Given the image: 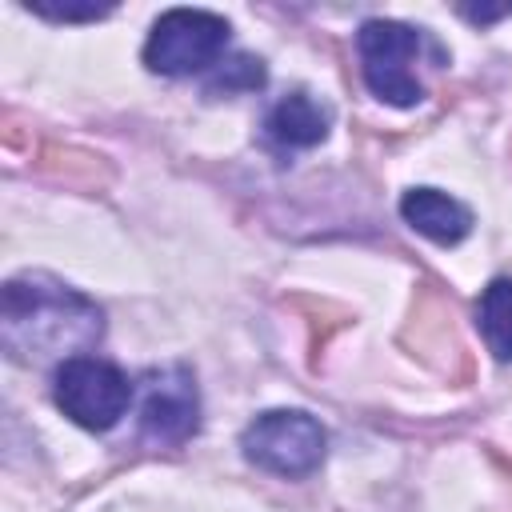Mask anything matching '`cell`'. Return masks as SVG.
<instances>
[{
    "instance_id": "obj_1",
    "label": "cell",
    "mask_w": 512,
    "mask_h": 512,
    "mask_svg": "<svg viewBox=\"0 0 512 512\" xmlns=\"http://www.w3.org/2000/svg\"><path fill=\"white\" fill-rule=\"evenodd\" d=\"M100 332L104 312L44 272L16 276L0 292V340L16 364L72 360V352L92 348Z\"/></svg>"
},
{
    "instance_id": "obj_2",
    "label": "cell",
    "mask_w": 512,
    "mask_h": 512,
    "mask_svg": "<svg viewBox=\"0 0 512 512\" xmlns=\"http://www.w3.org/2000/svg\"><path fill=\"white\" fill-rule=\"evenodd\" d=\"M324 444H328L324 428L308 412H296V408L260 412L240 436V448L256 468L272 476H288V480L316 472L324 460Z\"/></svg>"
},
{
    "instance_id": "obj_3",
    "label": "cell",
    "mask_w": 512,
    "mask_h": 512,
    "mask_svg": "<svg viewBox=\"0 0 512 512\" xmlns=\"http://www.w3.org/2000/svg\"><path fill=\"white\" fill-rule=\"evenodd\" d=\"M228 44V20L204 8H172L152 24L144 64L160 76H188L220 60Z\"/></svg>"
},
{
    "instance_id": "obj_4",
    "label": "cell",
    "mask_w": 512,
    "mask_h": 512,
    "mask_svg": "<svg viewBox=\"0 0 512 512\" xmlns=\"http://www.w3.org/2000/svg\"><path fill=\"white\" fill-rule=\"evenodd\" d=\"M60 412L68 420H76L80 428L88 432H108L128 400H132V384L128 376L108 364V360H96V356H72L56 368V388H52Z\"/></svg>"
},
{
    "instance_id": "obj_5",
    "label": "cell",
    "mask_w": 512,
    "mask_h": 512,
    "mask_svg": "<svg viewBox=\"0 0 512 512\" xmlns=\"http://www.w3.org/2000/svg\"><path fill=\"white\" fill-rule=\"evenodd\" d=\"M360 48V68H364V84L372 88V96L396 104V108H412L424 88L412 72V60L420 52V32L396 20H368L356 36Z\"/></svg>"
},
{
    "instance_id": "obj_6",
    "label": "cell",
    "mask_w": 512,
    "mask_h": 512,
    "mask_svg": "<svg viewBox=\"0 0 512 512\" xmlns=\"http://www.w3.org/2000/svg\"><path fill=\"white\" fill-rule=\"evenodd\" d=\"M200 428V400L188 368H164L148 376L144 408H140V436L152 444H184Z\"/></svg>"
},
{
    "instance_id": "obj_7",
    "label": "cell",
    "mask_w": 512,
    "mask_h": 512,
    "mask_svg": "<svg viewBox=\"0 0 512 512\" xmlns=\"http://www.w3.org/2000/svg\"><path fill=\"white\" fill-rule=\"evenodd\" d=\"M400 340H404V348H408L412 356H420L428 368H436V372H444V376L464 372V344H460V336H456L452 308H448V300H444L432 284H424V288L416 292L412 316H408Z\"/></svg>"
},
{
    "instance_id": "obj_8",
    "label": "cell",
    "mask_w": 512,
    "mask_h": 512,
    "mask_svg": "<svg viewBox=\"0 0 512 512\" xmlns=\"http://www.w3.org/2000/svg\"><path fill=\"white\" fill-rule=\"evenodd\" d=\"M400 216L436 244H460L472 232V212L436 188H412L400 200Z\"/></svg>"
},
{
    "instance_id": "obj_9",
    "label": "cell",
    "mask_w": 512,
    "mask_h": 512,
    "mask_svg": "<svg viewBox=\"0 0 512 512\" xmlns=\"http://www.w3.org/2000/svg\"><path fill=\"white\" fill-rule=\"evenodd\" d=\"M328 124H332V112L320 100H312L308 92H292L268 112L264 128L284 148H312L328 136Z\"/></svg>"
},
{
    "instance_id": "obj_10",
    "label": "cell",
    "mask_w": 512,
    "mask_h": 512,
    "mask_svg": "<svg viewBox=\"0 0 512 512\" xmlns=\"http://www.w3.org/2000/svg\"><path fill=\"white\" fill-rule=\"evenodd\" d=\"M36 172L64 188H88V192H100L112 180V168L104 156L72 148V144H44L36 156Z\"/></svg>"
},
{
    "instance_id": "obj_11",
    "label": "cell",
    "mask_w": 512,
    "mask_h": 512,
    "mask_svg": "<svg viewBox=\"0 0 512 512\" xmlns=\"http://www.w3.org/2000/svg\"><path fill=\"white\" fill-rule=\"evenodd\" d=\"M476 324H480L488 352L500 364H512V280L508 276H500L484 288L480 308H476Z\"/></svg>"
},
{
    "instance_id": "obj_12",
    "label": "cell",
    "mask_w": 512,
    "mask_h": 512,
    "mask_svg": "<svg viewBox=\"0 0 512 512\" xmlns=\"http://www.w3.org/2000/svg\"><path fill=\"white\" fill-rule=\"evenodd\" d=\"M264 84V64L256 60V56H232V60H224L212 76H208V84H204V96H232V92H252V88H260Z\"/></svg>"
},
{
    "instance_id": "obj_13",
    "label": "cell",
    "mask_w": 512,
    "mask_h": 512,
    "mask_svg": "<svg viewBox=\"0 0 512 512\" xmlns=\"http://www.w3.org/2000/svg\"><path fill=\"white\" fill-rule=\"evenodd\" d=\"M116 4L108 0V4H96V0H84V4H52V0H28V12H36V16H44V20H100V16H108Z\"/></svg>"
},
{
    "instance_id": "obj_14",
    "label": "cell",
    "mask_w": 512,
    "mask_h": 512,
    "mask_svg": "<svg viewBox=\"0 0 512 512\" xmlns=\"http://www.w3.org/2000/svg\"><path fill=\"white\" fill-rule=\"evenodd\" d=\"M508 12H512V4H500V8H472V4H460V16H468L472 24H488V20L508 16Z\"/></svg>"
}]
</instances>
